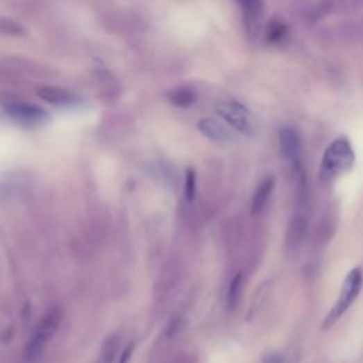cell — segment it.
Instances as JSON below:
<instances>
[{
	"label": "cell",
	"instance_id": "cell-1",
	"mask_svg": "<svg viewBox=\"0 0 363 363\" xmlns=\"http://www.w3.org/2000/svg\"><path fill=\"white\" fill-rule=\"evenodd\" d=\"M355 163V152L346 138H338L323 153L319 176L325 183H331L341 175L351 171Z\"/></svg>",
	"mask_w": 363,
	"mask_h": 363
},
{
	"label": "cell",
	"instance_id": "cell-2",
	"mask_svg": "<svg viewBox=\"0 0 363 363\" xmlns=\"http://www.w3.org/2000/svg\"><path fill=\"white\" fill-rule=\"evenodd\" d=\"M362 285H363V274H362V270L356 267L353 270H351L349 274L346 276V278L342 284L339 298L335 303V305L332 307V310L329 311V314L326 315V318L322 323V329H325L326 331V329L334 326L345 315V312H348V310L352 307V304L359 296Z\"/></svg>",
	"mask_w": 363,
	"mask_h": 363
},
{
	"label": "cell",
	"instance_id": "cell-3",
	"mask_svg": "<svg viewBox=\"0 0 363 363\" xmlns=\"http://www.w3.org/2000/svg\"><path fill=\"white\" fill-rule=\"evenodd\" d=\"M61 321V314L57 308L50 310L46 316L42 319L37 331L33 334V337L30 338L27 346H26V359L28 362H36L39 360V357L43 355L46 345L49 344V341L54 337L56 331L58 329Z\"/></svg>",
	"mask_w": 363,
	"mask_h": 363
},
{
	"label": "cell",
	"instance_id": "cell-4",
	"mask_svg": "<svg viewBox=\"0 0 363 363\" xmlns=\"http://www.w3.org/2000/svg\"><path fill=\"white\" fill-rule=\"evenodd\" d=\"M217 114L240 134L253 137L255 134V124L247 107L236 101H224L216 105Z\"/></svg>",
	"mask_w": 363,
	"mask_h": 363
},
{
	"label": "cell",
	"instance_id": "cell-5",
	"mask_svg": "<svg viewBox=\"0 0 363 363\" xmlns=\"http://www.w3.org/2000/svg\"><path fill=\"white\" fill-rule=\"evenodd\" d=\"M6 114L15 122L24 126H36L47 119V112L43 108L24 103H15L8 105Z\"/></svg>",
	"mask_w": 363,
	"mask_h": 363
},
{
	"label": "cell",
	"instance_id": "cell-6",
	"mask_svg": "<svg viewBox=\"0 0 363 363\" xmlns=\"http://www.w3.org/2000/svg\"><path fill=\"white\" fill-rule=\"evenodd\" d=\"M280 141V151L285 160L291 162L292 164L300 163L301 158V140L298 132L292 128H282L278 135Z\"/></svg>",
	"mask_w": 363,
	"mask_h": 363
},
{
	"label": "cell",
	"instance_id": "cell-7",
	"mask_svg": "<svg viewBox=\"0 0 363 363\" xmlns=\"http://www.w3.org/2000/svg\"><path fill=\"white\" fill-rule=\"evenodd\" d=\"M37 95L43 101L60 108H67L78 104V96L71 91L61 87H53V85L40 87L37 88Z\"/></svg>",
	"mask_w": 363,
	"mask_h": 363
},
{
	"label": "cell",
	"instance_id": "cell-8",
	"mask_svg": "<svg viewBox=\"0 0 363 363\" xmlns=\"http://www.w3.org/2000/svg\"><path fill=\"white\" fill-rule=\"evenodd\" d=\"M201 134L213 142H227L232 140L230 130L214 118H203L197 124Z\"/></svg>",
	"mask_w": 363,
	"mask_h": 363
},
{
	"label": "cell",
	"instance_id": "cell-9",
	"mask_svg": "<svg viewBox=\"0 0 363 363\" xmlns=\"http://www.w3.org/2000/svg\"><path fill=\"white\" fill-rule=\"evenodd\" d=\"M274 187H276V179L273 176H267L261 180V183L258 185V187L253 196V201H251V214L253 216H258L260 213H262L264 209H266Z\"/></svg>",
	"mask_w": 363,
	"mask_h": 363
},
{
	"label": "cell",
	"instance_id": "cell-10",
	"mask_svg": "<svg viewBox=\"0 0 363 363\" xmlns=\"http://www.w3.org/2000/svg\"><path fill=\"white\" fill-rule=\"evenodd\" d=\"M305 217L304 216H296L292 221L291 226L288 227V235H287V246L289 248H296L300 247V244L304 242L305 237Z\"/></svg>",
	"mask_w": 363,
	"mask_h": 363
},
{
	"label": "cell",
	"instance_id": "cell-11",
	"mask_svg": "<svg viewBox=\"0 0 363 363\" xmlns=\"http://www.w3.org/2000/svg\"><path fill=\"white\" fill-rule=\"evenodd\" d=\"M243 294V274L237 273L232 281H230L228 291H227V310L233 312L237 310Z\"/></svg>",
	"mask_w": 363,
	"mask_h": 363
},
{
	"label": "cell",
	"instance_id": "cell-12",
	"mask_svg": "<svg viewBox=\"0 0 363 363\" xmlns=\"http://www.w3.org/2000/svg\"><path fill=\"white\" fill-rule=\"evenodd\" d=\"M169 100L174 105H176L179 108H187L194 104L196 94L193 92V90H190L187 87H179V88H175L169 94Z\"/></svg>",
	"mask_w": 363,
	"mask_h": 363
},
{
	"label": "cell",
	"instance_id": "cell-13",
	"mask_svg": "<svg viewBox=\"0 0 363 363\" xmlns=\"http://www.w3.org/2000/svg\"><path fill=\"white\" fill-rule=\"evenodd\" d=\"M287 35V26L280 20H271L267 27V40L270 43H280Z\"/></svg>",
	"mask_w": 363,
	"mask_h": 363
},
{
	"label": "cell",
	"instance_id": "cell-14",
	"mask_svg": "<svg viewBox=\"0 0 363 363\" xmlns=\"http://www.w3.org/2000/svg\"><path fill=\"white\" fill-rule=\"evenodd\" d=\"M0 33H3V35L8 36H22L24 33V28L15 20L0 19Z\"/></svg>",
	"mask_w": 363,
	"mask_h": 363
},
{
	"label": "cell",
	"instance_id": "cell-15",
	"mask_svg": "<svg viewBox=\"0 0 363 363\" xmlns=\"http://www.w3.org/2000/svg\"><path fill=\"white\" fill-rule=\"evenodd\" d=\"M196 194V172L193 168H189L185 175V197L186 201L192 202Z\"/></svg>",
	"mask_w": 363,
	"mask_h": 363
},
{
	"label": "cell",
	"instance_id": "cell-16",
	"mask_svg": "<svg viewBox=\"0 0 363 363\" xmlns=\"http://www.w3.org/2000/svg\"><path fill=\"white\" fill-rule=\"evenodd\" d=\"M247 17H257L262 10V0H237Z\"/></svg>",
	"mask_w": 363,
	"mask_h": 363
},
{
	"label": "cell",
	"instance_id": "cell-17",
	"mask_svg": "<svg viewBox=\"0 0 363 363\" xmlns=\"http://www.w3.org/2000/svg\"><path fill=\"white\" fill-rule=\"evenodd\" d=\"M115 355V344L114 342H110L104 346V351H103V355L100 357V362L98 363H112V357Z\"/></svg>",
	"mask_w": 363,
	"mask_h": 363
},
{
	"label": "cell",
	"instance_id": "cell-18",
	"mask_svg": "<svg viewBox=\"0 0 363 363\" xmlns=\"http://www.w3.org/2000/svg\"><path fill=\"white\" fill-rule=\"evenodd\" d=\"M261 363H285V359L281 353L278 352H270L262 357Z\"/></svg>",
	"mask_w": 363,
	"mask_h": 363
},
{
	"label": "cell",
	"instance_id": "cell-19",
	"mask_svg": "<svg viewBox=\"0 0 363 363\" xmlns=\"http://www.w3.org/2000/svg\"><path fill=\"white\" fill-rule=\"evenodd\" d=\"M134 351H135V344H129V345L125 348V351L122 352V355H121V357H119V363H129V360H130V357H132V353H134Z\"/></svg>",
	"mask_w": 363,
	"mask_h": 363
}]
</instances>
